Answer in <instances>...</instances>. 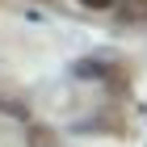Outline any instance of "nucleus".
Returning a JSON list of instances; mask_svg holds the SVG:
<instances>
[{
	"instance_id": "f03ea898",
	"label": "nucleus",
	"mask_w": 147,
	"mask_h": 147,
	"mask_svg": "<svg viewBox=\"0 0 147 147\" xmlns=\"http://www.w3.org/2000/svg\"><path fill=\"white\" fill-rule=\"evenodd\" d=\"M80 4H84V9H113L118 0H80Z\"/></svg>"
},
{
	"instance_id": "f257e3e1",
	"label": "nucleus",
	"mask_w": 147,
	"mask_h": 147,
	"mask_svg": "<svg viewBox=\"0 0 147 147\" xmlns=\"http://www.w3.org/2000/svg\"><path fill=\"white\" fill-rule=\"evenodd\" d=\"M118 21L122 25H143L147 21V0H118Z\"/></svg>"
}]
</instances>
